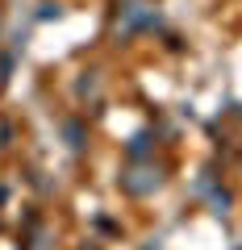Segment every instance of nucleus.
Masks as SVG:
<instances>
[{"mask_svg": "<svg viewBox=\"0 0 242 250\" xmlns=\"http://www.w3.org/2000/svg\"><path fill=\"white\" fill-rule=\"evenodd\" d=\"M146 142H151V138H146V134H138L134 142H130V154H142V150H146Z\"/></svg>", "mask_w": 242, "mask_h": 250, "instance_id": "3", "label": "nucleus"}, {"mask_svg": "<svg viewBox=\"0 0 242 250\" xmlns=\"http://www.w3.org/2000/svg\"><path fill=\"white\" fill-rule=\"evenodd\" d=\"M117 9H121V13H117V29H121V34L142 29V25H154V21H159V13H154L151 0H121Z\"/></svg>", "mask_w": 242, "mask_h": 250, "instance_id": "1", "label": "nucleus"}, {"mask_svg": "<svg viewBox=\"0 0 242 250\" xmlns=\"http://www.w3.org/2000/svg\"><path fill=\"white\" fill-rule=\"evenodd\" d=\"M159 184H163V171L159 167H134V171L121 175V188L134 192V196H146V192H154Z\"/></svg>", "mask_w": 242, "mask_h": 250, "instance_id": "2", "label": "nucleus"}]
</instances>
